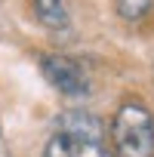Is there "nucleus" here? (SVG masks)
Here are the masks:
<instances>
[{
  "mask_svg": "<svg viewBox=\"0 0 154 157\" xmlns=\"http://www.w3.org/2000/svg\"><path fill=\"white\" fill-rule=\"evenodd\" d=\"M108 142L114 157H154V114L139 102H123L111 120Z\"/></svg>",
  "mask_w": 154,
  "mask_h": 157,
  "instance_id": "nucleus-1",
  "label": "nucleus"
},
{
  "mask_svg": "<svg viewBox=\"0 0 154 157\" xmlns=\"http://www.w3.org/2000/svg\"><path fill=\"white\" fill-rule=\"evenodd\" d=\"M37 65H40V74L46 77V83H49L56 93L71 96V99L93 93V80H90L87 68L77 62V59L62 56V52H46V56L37 59Z\"/></svg>",
  "mask_w": 154,
  "mask_h": 157,
  "instance_id": "nucleus-2",
  "label": "nucleus"
},
{
  "mask_svg": "<svg viewBox=\"0 0 154 157\" xmlns=\"http://www.w3.org/2000/svg\"><path fill=\"white\" fill-rule=\"evenodd\" d=\"M43 157H114L108 142H90V139H77L71 132H52V139L43 148Z\"/></svg>",
  "mask_w": 154,
  "mask_h": 157,
  "instance_id": "nucleus-3",
  "label": "nucleus"
},
{
  "mask_svg": "<svg viewBox=\"0 0 154 157\" xmlns=\"http://www.w3.org/2000/svg\"><path fill=\"white\" fill-rule=\"evenodd\" d=\"M59 129L62 132H71L77 139H90V142H105V126L96 114H87V111H65L62 120H59Z\"/></svg>",
  "mask_w": 154,
  "mask_h": 157,
  "instance_id": "nucleus-4",
  "label": "nucleus"
},
{
  "mask_svg": "<svg viewBox=\"0 0 154 157\" xmlns=\"http://www.w3.org/2000/svg\"><path fill=\"white\" fill-rule=\"evenodd\" d=\"M31 13L43 28L62 31L71 25V0H31Z\"/></svg>",
  "mask_w": 154,
  "mask_h": 157,
  "instance_id": "nucleus-5",
  "label": "nucleus"
},
{
  "mask_svg": "<svg viewBox=\"0 0 154 157\" xmlns=\"http://www.w3.org/2000/svg\"><path fill=\"white\" fill-rule=\"evenodd\" d=\"M114 13L123 22L136 25V22H145L154 13V0H114Z\"/></svg>",
  "mask_w": 154,
  "mask_h": 157,
  "instance_id": "nucleus-6",
  "label": "nucleus"
}]
</instances>
